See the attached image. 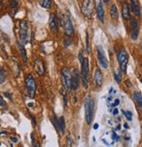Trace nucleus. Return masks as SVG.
<instances>
[{
    "label": "nucleus",
    "instance_id": "nucleus-1",
    "mask_svg": "<svg viewBox=\"0 0 142 147\" xmlns=\"http://www.w3.org/2000/svg\"><path fill=\"white\" fill-rule=\"evenodd\" d=\"M85 116L87 124H91L93 119L94 114V101L91 96H87L84 101Z\"/></svg>",
    "mask_w": 142,
    "mask_h": 147
},
{
    "label": "nucleus",
    "instance_id": "nucleus-2",
    "mask_svg": "<svg viewBox=\"0 0 142 147\" xmlns=\"http://www.w3.org/2000/svg\"><path fill=\"white\" fill-rule=\"evenodd\" d=\"M19 42L25 45L29 41L30 30L29 23L26 20H19Z\"/></svg>",
    "mask_w": 142,
    "mask_h": 147
},
{
    "label": "nucleus",
    "instance_id": "nucleus-3",
    "mask_svg": "<svg viewBox=\"0 0 142 147\" xmlns=\"http://www.w3.org/2000/svg\"><path fill=\"white\" fill-rule=\"evenodd\" d=\"M59 20H60V25L62 26L65 35L69 37L73 36L74 34V26L71 18L67 14L62 13L59 17Z\"/></svg>",
    "mask_w": 142,
    "mask_h": 147
},
{
    "label": "nucleus",
    "instance_id": "nucleus-4",
    "mask_svg": "<svg viewBox=\"0 0 142 147\" xmlns=\"http://www.w3.org/2000/svg\"><path fill=\"white\" fill-rule=\"evenodd\" d=\"M95 9L94 0H81L80 10L86 18H91Z\"/></svg>",
    "mask_w": 142,
    "mask_h": 147
},
{
    "label": "nucleus",
    "instance_id": "nucleus-5",
    "mask_svg": "<svg viewBox=\"0 0 142 147\" xmlns=\"http://www.w3.org/2000/svg\"><path fill=\"white\" fill-rule=\"evenodd\" d=\"M117 59L119 65V68L123 73H127V64H128V53L125 48H120L117 52Z\"/></svg>",
    "mask_w": 142,
    "mask_h": 147
},
{
    "label": "nucleus",
    "instance_id": "nucleus-6",
    "mask_svg": "<svg viewBox=\"0 0 142 147\" xmlns=\"http://www.w3.org/2000/svg\"><path fill=\"white\" fill-rule=\"evenodd\" d=\"M81 65V80L85 88H88V82H89V60L88 58H85Z\"/></svg>",
    "mask_w": 142,
    "mask_h": 147
},
{
    "label": "nucleus",
    "instance_id": "nucleus-7",
    "mask_svg": "<svg viewBox=\"0 0 142 147\" xmlns=\"http://www.w3.org/2000/svg\"><path fill=\"white\" fill-rule=\"evenodd\" d=\"M61 80L66 91H69L72 88V72L66 67H64L61 69Z\"/></svg>",
    "mask_w": 142,
    "mask_h": 147
},
{
    "label": "nucleus",
    "instance_id": "nucleus-8",
    "mask_svg": "<svg viewBox=\"0 0 142 147\" xmlns=\"http://www.w3.org/2000/svg\"><path fill=\"white\" fill-rule=\"evenodd\" d=\"M25 88L27 89L29 96L34 97L35 94H36V90H37V86H36V82H35L34 77L31 75H28L25 79Z\"/></svg>",
    "mask_w": 142,
    "mask_h": 147
},
{
    "label": "nucleus",
    "instance_id": "nucleus-9",
    "mask_svg": "<svg viewBox=\"0 0 142 147\" xmlns=\"http://www.w3.org/2000/svg\"><path fill=\"white\" fill-rule=\"evenodd\" d=\"M97 58H98V62L102 68L106 69L108 67L109 63H108L107 58L105 56V51H104V48L102 47V46L97 47Z\"/></svg>",
    "mask_w": 142,
    "mask_h": 147
},
{
    "label": "nucleus",
    "instance_id": "nucleus-10",
    "mask_svg": "<svg viewBox=\"0 0 142 147\" xmlns=\"http://www.w3.org/2000/svg\"><path fill=\"white\" fill-rule=\"evenodd\" d=\"M130 24H131V39L133 40H137L139 38V23L135 18H130Z\"/></svg>",
    "mask_w": 142,
    "mask_h": 147
},
{
    "label": "nucleus",
    "instance_id": "nucleus-11",
    "mask_svg": "<svg viewBox=\"0 0 142 147\" xmlns=\"http://www.w3.org/2000/svg\"><path fill=\"white\" fill-rule=\"evenodd\" d=\"M80 73L79 69L75 68L72 73V88L73 90H77L80 85Z\"/></svg>",
    "mask_w": 142,
    "mask_h": 147
},
{
    "label": "nucleus",
    "instance_id": "nucleus-12",
    "mask_svg": "<svg viewBox=\"0 0 142 147\" xmlns=\"http://www.w3.org/2000/svg\"><path fill=\"white\" fill-rule=\"evenodd\" d=\"M49 26L53 32H58L59 31V18L55 13H51L49 18Z\"/></svg>",
    "mask_w": 142,
    "mask_h": 147
},
{
    "label": "nucleus",
    "instance_id": "nucleus-13",
    "mask_svg": "<svg viewBox=\"0 0 142 147\" xmlns=\"http://www.w3.org/2000/svg\"><path fill=\"white\" fill-rule=\"evenodd\" d=\"M34 70L39 76H43L45 74V65L41 59H36L33 61Z\"/></svg>",
    "mask_w": 142,
    "mask_h": 147
},
{
    "label": "nucleus",
    "instance_id": "nucleus-14",
    "mask_svg": "<svg viewBox=\"0 0 142 147\" xmlns=\"http://www.w3.org/2000/svg\"><path fill=\"white\" fill-rule=\"evenodd\" d=\"M130 8L131 11H133V13L138 17L140 18L141 16V7H140V4L138 0H130Z\"/></svg>",
    "mask_w": 142,
    "mask_h": 147
},
{
    "label": "nucleus",
    "instance_id": "nucleus-15",
    "mask_svg": "<svg viewBox=\"0 0 142 147\" xmlns=\"http://www.w3.org/2000/svg\"><path fill=\"white\" fill-rule=\"evenodd\" d=\"M96 13H97L98 20L101 23H104L105 22V11H104V7H103L101 0H98V2H97V5H96Z\"/></svg>",
    "mask_w": 142,
    "mask_h": 147
},
{
    "label": "nucleus",
    "instance_id": "nucleus-16",
    "mask_svg": "<svg viewBox=\"0 0 142 147\" xmlns=\"http://www.w3.org/2000/svg\"><path fill=\"white\" fill-rule=\"evenodd\" d=\"M121 13L122 17L125 20H130L131 18V12H130V5L127 2H124L121 7Z\"/></svg>",
    "mask_w": 142,
    "mask_h": 147
},
{
    "label": "nucleus",
    "instance_id": "nucleus-17",
    "mask_svg": "<svg viewBox=\"0 0 142 147\" xmlns=\"http://www.w3.org/2000/svg\"><path fill=\"white\" fill-rule=\"evenodd\" d=\"M93 80H94L95 85L98 88L101 87L102 82H103V76H102V73H101V71H100L99 68H96L94 70V73H93Z\"/></svg>",
    "mask_w": 142,
    "mask_h": 147
},
{
    "label": "nucleus",
    "instance_id": "nucleus-18",
    "mask_svg": "<svg viewBox=\"0 0 142 147\" xmlns=\"http://www.w3.org/2000/svg\"><path fill=\"white\" fill-rule=\"evenodd\" d=\"M17 49H19V53H20V55L22 57V60L24 61L25 63L27 62L28 59H27V53H26V50L25 48L24 47V45L21 44L19 41H17Z\"/></svg>",
    "mask_w": 142,
    "mask_h": 147
},
{
    "label": "nucleus",
    "instance_id": "nucleus-19",
    "mask_svg": "<svg viewBox=\"0 0 142 147\" xmlns=\"http://www.w3.org/2000/svg\"><path fill=\"white\" fill-rule=\"evenodd\" d=\"M133 98L134 99V101L137 102V104L139 106L140 110L142 112V95L138 91H134L133 93Z\"/></svg>",
    "mask_w": 142,
    "mask_h": 147
},
{
    "label": "nucleus",
    "instance_id": "nucleus-20",
    "mask_svg": "<svg viewBox=\"0 0 142 147\" xmlns=\"http://www.w3.org/2000/svg\"><path fill=\"white\" fill-rule=\"evenodd\" d=\"M109 13H110V16H111V18H113V20H118V18H119V11H118V8H117L116 5L113 4V5H111Z\"/></svg>",
    "mask_w": 142,
    "mask_h": 147
},
{
    "label": "nucleus",
    "instance_id": "nucleus-21",
    "mask_svg": "<svg viewBox=\"0 0 142 147\" xmlns=\"http://www.w3.org/2000/svg\"><path fill=\"white\" fill-rule=\"evenodd\" d=\"M36 1L38 2V4L44 9H50L51 8L52 6V2L51 0H36Z\"/></svg>",
    "mask_w": 142,
    "mask_h": 147
},
{
    "label": "nucleus",
    "instance_id": "nucleus-22",
    "mask_svg": "<svg viewBox=\"0 0 142 147\" xmlns=\"http://www.w3.org/2000/svg\"><path fill=\"white\" fill-rule=\"evenodd\" d=\"M59 122V129H60V131H61V133L64 135V134L65 133V117H64L63 116L60 117Z\"/></svg>",
    "mask_w": 142,
    "mask_h": 147
},
{
    "label": "nucleus",
    "instance_id": "nucleus-23",
    "mask_svg": "<svg viewBox=\"0 0 142 147\" xmlns=\"http://www.w3.org/2000/svg\"><path fill=\"white\" fill-rule=\"evenodd\" d=\"M51 123H52L53 126H54V128L56 129L57 132H59V131H60V129H59V120L57 119V117H56V116H55L54 114H53V116H52V117H51Z\"/></svg>",
    "mask_w": 142,
    "mask_h": 147
},
{
    "label": "nucleus",
    "instance_id": "nucleus-24",
    "mask_svg": "<svg viewBox=\"0 0 142 147\" xmlns=\"http://www.w3.org/2000/svg\"><path fill=\"white\" fill-rule=\"evenodd\" d=\"M6 81V72L5 70L0 67V84H3Z\"/></svg>",
    "mask_w": 142,
    "mask_h": 147
},
{
    "label": "nucleus",
    "instance_id": "nucleus-25",
    "mask_svg": "<svg viewBox=\"0 0 142 147\" xmlns=\"http://www.w3.org/2000/svg\"><path fill=\"white\" fill-rule=\"evenodd\" d=\"M60 93L62 94V96H63L64 106L65 107H67V104H68V97H67V93L65 91V88H61L60 89Z\"/></svg>",
    "mask_w": 142,
    "mask_h": 147
},
{
    "label": "nucleus",
    "instance_id": "nucleus-26",
    "mask_svg": "<svg viewBox=\"0 0 142 147\" xmlns=\"http://www.w3.org/2000/svg\"><path fill=\"white\" fill-rule=\"evenodd\" d=\"M85 50L86 53L88 54H90V45H89V35H88V32H86L85 34Z\"/></svg>",
    "mask_w": 142,
    "mask_h": 147
},
{
    "label": "nucleus",
    "instance_id": "nucleus-27",
    "mask_svg": "<svg viewBox=\"0 0 142 147\" xmlns=\"http://www.w3.org/2000/svg\"><path fill=\"white\" fill-rule=\"evenodd\" d=\"M122 113L125 115V117H126V118L128 120V121H132V119H133V113L131 112V111H129V110H127V111H125V110H123L122 109Z\"/></svg>",
    "mask_w": 142,
    "mask_h": 147
},
{
    "label": "nucleus",
    "instance_id": "nucleus-28",
    "mask_svg": "<svg viewBox=\"0 0 142 147\" xmlns=\"http://www.w3.org/2000/svg\"><path fill=\"white\" fill-rule=\"evenodd\" d=\"M7 108V104L5 102L4 98L2 97V96L0 95V109H5Z\"/></svg>",
    "mask_w": 142,
    "mask_h": 147
},
{
    "label": "nucleus",
    "instance_id": "nucleus-29",
    "mask_svg": "<svg viewBox=\"0 0 142 147\" xmlns=\"http://www.w3.org/2000/svg\"><path fill=\"white\" fill-rule=\"evenodd\" d=\"M17 6H19V3H17V0H11V7L13 10H17Z\"/></svg>",
    "mask_w": 142,
    "mask_h": 147
},
{
    "label": "nucleus",
    "instance_id": "nucleus-30",
    "mask_svg": "<svg viewBox=\"0 0 142 147\" xmlns=\"http://www.w3.org/2000/svg\"><path fill=\"white\" fill-rule=\"evenodd\" d=\"M114 79L117 82H119L121 81V75L119 72H115L114 73Z\"/></svg>",
    "mask_w": 142,
    "mask_h": 147
},
{
    "label": "nucleus",
    "instance_id": "nucleus-31",
    "mask_svg": "<svg viewBox=\"0 0 142 147\" xmlns=\"http://www.w3.org/2000/svg\"><path fill=\"white\" fill-rule=\"evenodd\" d=\"M67 144L69 146H73V138L71 136V134H69L67 137Z\"/></svg>",
    "mask_w": 142,
    "mask_h": 147
},
{
    "label": "nucleus",
    "instance_id": "nucleus-32",
    "mask_svg": "<svg viewBox=\"0 0 142 147\" xmlns=\"http://www.w3.org/2000/svg\"><path fill=\"white\" fill-rule=\"evenodd\" d=\"M67 37H68V36H67ZM67 37L65 36V39H64V46H65V47H69V46L71 45V40H70L69 38H67Z\"/></svg>",
    "mask_w": 142,
    "mask_h": 147
},
{
    "label": "nucleus",
    "instance_id": "nucleus-33",
    "mask_svg": "<svg viewBox=\"0 0 142 147\" xmlns=\"http://www.w3.org/2000/svg\"><path fill=\"white\" fill-rule=\"evenodd\" d=\"M84 53H83V50H80L79 51V62H80V64L83 62V61H84Z\"/></svg>",
    "mask_w": 142,
    "mask_h": 147
},
{
    "label": "nucleus",
    "instance_id": "nucleus-34",
    "mask_svg": "<svg viewBox=\"0 0 142 147\" xmlns=\"http://www.w3.org/2000/svg\"><path fill=\"white\" fill-rule=\"evenodd\" d=\"M113 138L115 141H119V137L116 134V132H115L114 131H113Z\"/></svg>",
    "mask_w": 142,
    "mask_h": 147
},
{
    "label": "nucleus",
    "instance_id": "nucleus-35",
    "mask_svg": "<svg viewBox=\"0 0 142 147\" xmlns=\"http://www.w3.org/2000/svg\"><path fill=\"white\" fill-rule=\"evenodd\" d=\"M30 116H31V118L32 121H33V125H34V126H36V125H37V122H36V119H35L34 116H32L31 114H30Z\"/></svg>",
    "mask_w": 142,
    "mask_h": 147
},
{
    "label": "nucleus",
    "instance_id": "nucleus-36",
    "mask_svg": "<svg viewBox=\"0 0 142 147\" xmlns=\"http://www.w3.org/2000/svg\"><path fill=\"white\" fill-rule=\"evenodd\" d=\"M5 96L7 98H9L11 101H12V97H11V95L10 93H8V92H5Z\"/></svg>",
    "mask_w": 142,
    "mask_h": 147
},
{
    "label": "nucleus",
    "instance_id": "nucleus-37",
    "mask_svg": "<svg viewBox=\"0 0 142 147\" xmlns=\"http://www.w3.org/2000/svg\"><path fill=\"white\" fill-rule=\"evenodd\" d=\"M119 99H116V100L114 101V103L112 104V106H113V107H115V106H117V105H119Z\"/></svg>",
    "mask_w": 142,
    "mask_h": 147
},
{
    "label": "nucleus",
    "instance_id": "nucleus-38",
    "mask_svg": "<svg viewBox=\"0 0 142 147\" xmlns=\"http://www.w3.org/2000/svg\"><path fill=\"white\" fill-rule=\"evenodd\" d=\"M118 113H119V109H113V116H116V115H118Z\"/></svg>",
    "mask_w": 142,
    "mask_h": 147
},
{
    "label": "nucleus",
    "instance_id": "nucleus-39",
    "mask_svg": "<svg viewBox=\"0 0 142 147\" xmlns=\"http://www.w3.org/2000/svg\"><path fill=\"white\" fill-rule=\"evenodd\" d=\"M126 84H127V86L128 87V88H130L131 86H132V84H131V82H130V81H126Z\"/></svg>",
    "mask_w": 142,
    "mask_h": 147
},
{
    "label": "nucleus",
    "instance_id": "nucleus-40",
    "mask_svg": "<svg viewBox=\"0 0 142 147\" xmlns=\"http://www.w3.org/2000/svg\"><path fill=\"white\" fill-rule=\"evenodd\" d=\"M11 140L12 142H14V143H17V138H14V137H11Z\"/></svg>",
    "mask_w": 142,
    "mask_h": 147
},
{
    "label": "nucleus",
    "instance_id": "nucleus-41",
    "mask_svg": "<svg viewBox=\"0 0 142 147\" xmlns=\"http://www.w3.org/2000/svg\"><path fill=\"white\" fill-rule=\"evenodd\" d=\"M98 128H99V124H98V123H95V124L93 125V129H94V130H97Z\"/></svg>",
    "mask_w": 142,
    "mask_h": 147
},
{
    "label": "nucleus",
    "instance_id": "nucleus-42",
    "mask_svg": "<svg viewBox=\"0 0 142 147\" xmlns=\"http://www.w3.org/2000/svg\"><path fill=\"white\" fill-rule=\"evenodd\" d=\"M124 127H125L126 129H128V128H129V126H128V125H127V123H125V124H124Z\"/></svg>",
    "mask_w": 142,
    "mask_h": 147
},
{
    "label": "nucleus",
    "instance_id": "nucleus-43",
    "mask_svg": "<svg viewBox=\"0 0 142 147\" xmlns=\"http://www.w3.org/2000/svg\"><path fill=\"white\" fill-rule=\"evenodd\" d=\"M103 1H104L105 3H108V2L110 1V0H103Z\"/></svg>",
    "mask_w": 142,
    "mask_h": 147
},
{
    "label": "nucleus",
    "instance_id": "nucleus-44",
    "mask_svg": "<svg viewBox=\"0 0 142 147\" xmlns=\"http://www.w3.org/2000/svg\"><path fill=\"white\" fill-rule=\"evenodd\" d=\"M28 106H29V107H32V106H33V103H29Z\"/></svg>",
    "mask_w": 142,
    "mask_h": 147
},
{
    "label": "nucleus",
    "instance_id": "nucleus-45",
    "mask_svg": "<svg viewBox=\"0 0 142 147\" xmlns=\"http://www.w3.org/2000/svg\"><path fill=\"white\" fill-rule=\"evenodd\" d=\"M120 128H121V127H120V125H119V126L117 127V129H118V130H120Z\"/></svg>",
    "mask_w": 142,
    "mask_h": 147
},
{
    "label": "nucleus",
    "instance_id": "nucleus-46",
    "mask_svg": "<svg viewBox=\"0 0 142 147\" xmlns=\"http://www.w3.org/2000/svg\"><path fill=\"white\" fill-rule=\"evenodd\" d=\"M141 83H142V79H141Z\"/></svg>",
    "mask_w": 142,
    "mask_h": 147
},
{
    "label": "nucleus",
    "instance_id": "nucleus-47",
    "mask_svg": "<svg viewBox=\"0 0 142 147\" xmlns=\"http://www.w3.org/2000/svg\"><path fill=\"white\" fill-rule=\"evenodd\" d=\"M0 5H1V3H0Z\"/></svg>",
    "mask_w": 142,
    "mask_h": 147
}]
</instances>
